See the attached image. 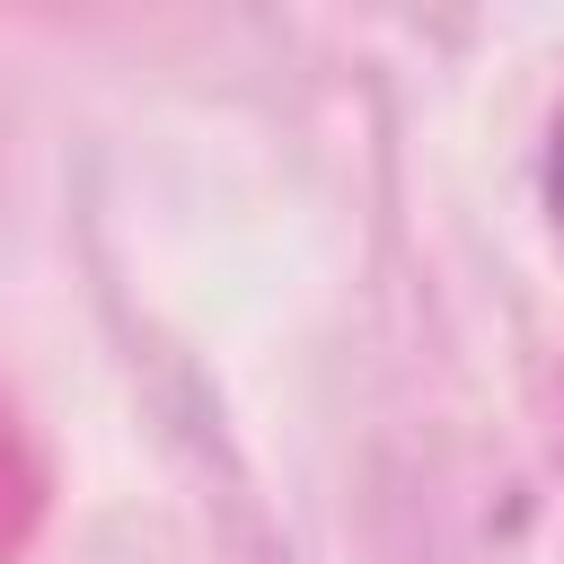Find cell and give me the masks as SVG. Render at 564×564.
Masks as SVG:
<instances>
[{
  "label": "cell",
  "mask_w": 564,
  "mask_h": 564,
  "mask_svg": "<svg viewBox=\"0 0 564 564\" xmlns=\"http://www.w3.org/2000/svg\"><path fill=\"white\" fill-rule=\"evenodd\" d=\"M546 194H555V212H564V123H555V159H546Z\"/></svg>",
  "instance_id": "obj_1"
}]
</instances>
